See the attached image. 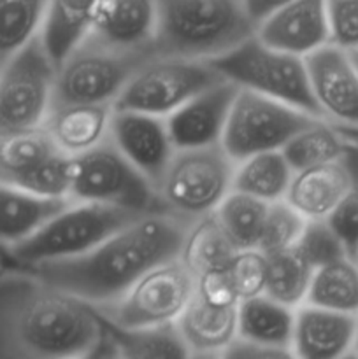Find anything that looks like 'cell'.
I'll return each mask as SVG.
<instances>
[{
	"mask_svg": "<svg viewBox=\"0 0 358 359\" xmlns=\"http://www.w3.org/2000/svg\"><path fill=\"white\" fill-rule=\"evenodd\" d=\"M195 294L218 307H234L239 304L237 291L227 266L209 269L195 276Z\"/></svg>",
	"mask_w": 358,
	"mask_h": 359,
	"instance_id": "39",
	"label": "cell"
},
{
	"mask_svg": "<svg viewBox=\"0 0 358 359\" xmlns=\"http://www.w3.org/2000/svg\"><path fill=\"white\" fill-rule=\"evenodd\" d=\"M6 265H7V262H6V256H4V249L0 248V270H2Z\"/></svg>",
	"mask_w": 358,
	"mask_h": 359,
	"instance_id": "43",
	"label": "cell"
},
{
	"mask_svg": "<svg viewBox=\"0 0 358 359\" xmlns=\"http://www.w3.org/2000/svg\"><path fill=\"white\" fill-rule=\"evenodd\" d=\"M139 216L142 214L102 203L70 200L35 233L18 244L4 248V256L11 265L21 266L74 258L90 251Z\"/></svg>",
	"mask_w": 358,
	"mask_h": 359,
	"instance_id": "4",
	"label": "cell"
},
{
	"mask_svg": "<svg viewBox=\"0 0 358 359\" xmlns=\"http://www.w3.org/2000/svg\"><path fill=\"white\" fill-rule=\"evenodd\" d=\"M265 256L267 277L263 293L293 309L304 304L314 266L302 256L295 245Z\"/></svg>",
	"mask_w": 358,
	"mask_h": 359,
	"instance_id": "30",
	"label": "cell"
},
{
	"mask_svg": "<svg viewBox=\"0 0 358 359\" xmlns=\"http://www.w3.org/2000/svg\"><path fill=\"white\" fill-rule=\"evenodd\" d=\"M221 358H241V359H277V358H290L286 353L270 347L260 346V344L249 342V340L235 337L230 346L223 351Z\"/></svg>",
	"mask_w": 358,
	"mask_h": 359,
	"instance_id": "40",
	"label": "cell"
},
{
	"mask_svg": "<svg viewBox=\"0 0 358 359\" xmlns=\"http://www.w3.org/2000/svg\"><path fill=\"white\" fill-rule=\"evenodd\" d=\"M255 34L272 48L309 55L330 41L326 0H291L260 21Z\"/></svg>",
	"mask_w": 358,
	"mask_h": 359,
	"instance_id": "17",
	"label": "cell"
},
{
	"mask_svg": "<svg viewBox=\"0 0 358 359\" xmlns=\"http://www.w3.org/2000/svg\"><path fill=\"white\" fill-rule=\"evenodd\" d=\"M209 63L223 79L237 88L265 95L321 118L312 98L304 56L272 48L253 34L230 51L209 60Z\"/></svg>",
	"mask_w": 358,
	"mask_h": 359,
	"instance_id": "5",
	"label": "cell"
},
{
	"mask_svg": "<svg viewBox=\"0 0 358 359\" xmlns=\"http://www.w3.org/2000/svg\"><path fill=\"white\" fill-rule=\"evenodd\" d=\"M235 161L221 144L178 149L158 181L164 210L195 221L213 214L232 191Z\"/></svg>",
	"mask_w": 358,
	"mask_h": 359,
	"instance_id": "6",
	"label": "cell"
},
{
	"mask_svg": "<svg viewBox=\"0 0 358 359\" xmlns=\"http://www.w3.org/2000/svg\"><path fill=\"white\" fill-rule=\"evenodd\" d=\"M104 319L28 266L0 270V359L95 358Z\"/></svg>",
	"mask_w": 358,
	"mask_h": 359,
	"instance_id": "1",
	"label": "cell"
},
{
	"mask_svg": "<svg viewBox=\"0 0 358 359\" xmlns=\"http://www.w3.org/2000/svg\"><path fill=\"white\" fill-rule=\"evenodd\" d=\"M112 111L114 105L53 104L42 126L60 153L74 158L107 139Z\"/></svg>",
	"mask_w": 358,
	"mask_h": 359,
	"instance_id": "20",
	"label": "cell"
},
{
	"mask_svg": "<svg viewBox=\"0 0 358 359\" xmlns=\"http://www.w3.org/2000/svg\"><path fill=\"white\" fill-rule=\"evenodd\" d=\"M305 223L307 219L298 214L284 198L270 202L256 249H260L263 255H272V252L293 248L300 238Z\"/></svg>",
	"mask_w": 358,
	"mask_h": 359,
	"instance_id": "35",
	"label": "cell"
},
{
	"mask_svg": "<svg viewBox=\"0 0 358 359\" xmlns=\"http://www.w3.org/2000/svg\"><path fill=\"white\" fill-rule=\"evenodd\" d=\"M95 0H48L42 21V46L56 67L86 39Z\"/></svg>",
	"mask_w": 358,
	"mask_h": 359,
	"instance_id": "25",
	"label": "cell"
},
{
	"mask_svg": "<svg viewBox=\"0 0 358 359\" xmlns=\"http://www.w3.org/2000/svg\"><path fill=\"white\" fill-rule=\"evenodd\" d=\"M295 309L262 293L237 304V337L291 358Z\"/></svg>",
	"mask_w": 358,
	"mask_h": 359,
	"instance_id": "24",
	"label": "cell"
},
{
	"mask_svg": "<svg viewBox=\"0 0 358 359\" xmlns=\"http://www.w3.org/2000/svg\"><path fill=\"white\" fill-rule=\"evenodd\" d=\"M154 25V0H95L86 37L123 51H153Z\"/></svg>",
	"mask_w": 358,
	"mask_h": 359,
	"instance_id": "16",
	"label": "cell"
},
{
	"mask_svg": "<svg viewBox=\"0 0 358 359\" xmlns=\"http://www.w3.org/2000/svg\"><path fill=\"white\" fill-rule=\"evenodd\" d=\"M109 139L154 186L175 154L167 121L161 116L114 109Z\"/></svg>",
	"mask_w": 358,
	"mask_h": 359,
	"instance_id": "14",
	"label": "cell"
},
{
	"mask_svg": "<svg viewBox=\"0 0 358 359\" xmlns=\"http://www.w3.org/2000/svg\"><path fill=\"white\" fill-rule=\"evenodd\" d=\"M319 114L346 132H358V69L350 51L325 44L304 56Z\"/></svg>",
	"mask_w": 358,
	"mask_h": 359,
	"instance_id": "13",
	"label": "cell"
},
{
	"mask_svg": "<svg viewBox=\"0 0 358 359\" xmlns=\"http://www.w3.org/2000/svg\"><path fill=\"white\" fill-rule=\"evenodd\" d=\"M295 248L314 269L333 262V259L350 256L343 241L337 237L326 219H307Z\"/></svg>",
	"mask_w": 358,
	"mask_h": 359,
	"instance_id": "36",
	"label": "cell"
},
{
	"mask_svg": "<svg viewBox=\"0 0 358 359\" xmlns=\"http://www.w3.org/2000/svg\"><path fill=\"white\" fill-rule=\"evenodd\" d=\"M220 81L209 60L151 55L130 77L114 109L165 118Z\"/></svg>",
	"mask_w": 358,
	"mask_h": 359,
	"instance_id": "10",
	"label": "cell"
},
{
	"mask_svg": "<svg viewBox=\"0 0 358 359\" xmlns=\"http://www.w3.org/2000/svg\"><path fill=\"white\" fill-rule=\"evenodd\" d=\"M95 358H190V354L175 323L146 328H119L104 321V335Z\"/></svg>",
	"mask_w": 358,
	"mask_h": 359,
	"instance_id": "22",
	"label": "cell"
},
{
	"mask_svg": "<svg viewBox=\"0 0 358 359\" xmlns=\"http://www.w3.org/2000/svg\"><path fill=\"white\" fill-rule=\"evenodd\" d=\"M70 200L118 207L135 214L164 210L157 186L105 139L72 158Z\"/></svg>",
	"mask_w": 358,
	"mask_h": 359,
	"instance_id": "7",
	"label": "cell"
},
{
	"mask_svg": "<svg viewBox=\"0 0 358 359\" xmlns=\"http://www.w3.org/2000/svg\"><path fill=\"white\" fill-rule=\"evenodd\" d=\"M153 51H123L84 39L56 67L53 104L114 105L123 88Z\"/></svg>",
	"mask_w": 358,
	"mask_h": 359,
	"instance_id": "8",
	"label": "cell"
},
{
	"mask_svg": "<svg viewBox=\"0 0 358 359\" xmlns=\"http://www.w3.org/2000/svg\"><path fill=\"white\" fill-rule=\"evenodd\" d=\"M350 55H351V58H353L354 65H357V69H358V48L353 49V51H350Z\"/></svg>",
	"mask_w": 358,
	"mask_h": 359,
	"instance_id": "44",
	"label": "cell"
},
{
	"mask_svg": "<svg viewBox=\"0 0 358 359\" xmlns=\"http://www.w3.org/2000/svg\"><path fill=\"white\" fill-rule=\"evenodd\" d=\"M330 44L353 51L358 48V0H326Z\"/></svg>",
	"mask_w": 358,
	"mask_h": 359,
	"instance_id": "38",
	"label": "cell"
},
{
	"mask_svg": "<svg viewBox=\"0 0 358 359\" xmlns=\"http://www.w3.org/2000/svg\"><path fill=\"white\" fill-rule=\"evenodd\" d=\"M357 262H358V256H357Z\"/></svg>",
	"mask_w": 358,
	"mask_h": 359,
	"instance_id": "46",
	"label": "cell"
},
{
	"mask_svg": "<svg viewBox=\"0 0 358 359\" xmlns=\"http://www.w3.org/2000/svg\"><path fill=\"white\" fill-rule=\"evenodd\" d=\"M237 90L234 83L223 79L165 116L175 151L221 144L228 112Z\"/></svg>",
	"mask_w": 358,
	"mask_h": 359,
	"instance_id": "15",
	"label": "cell"
},
{
	"mask_svg": "<svg viewBox=\"0 0 358 359\" xmlns=\"http://www.w3.org/2000/svg\"><path fill=\"white\" fill-rule=\"evenodd\" d=\"M350 358H358V314H357V326H354V337H353V346H351Z\"/></svg>",
	"mask_w": 358,
	"mask_h": 359,
	"instance_id": "42",
	"label": "cell"
},
{
	"mask_svg": "<svg viewBox=\"0 0 358 359\" xmlns=\"http://www.w3.org/2000/svg\"><path fill=\"white\" fill-rule=\"evenodd\" d=\"M305 304L346 314H358L357 259L344 256L314 269Z\"/></svg>",
	"mask_w": 358,
	"mask_h": 359,
	"instance_id": "28",
	"label": "cell"
},
{
	"mask_svg": "<svg viewBox=\"0 0 358 359\" xmlns=\"http://www.w3.org/2000/svg\"><path fill=\"white\" fill-rule=\"evenodd\" d=\"M58 153L44 126L0 133V179H11Z\"/></svg>",
	"mask_w": 358,
	"mask_h": 359,
	"instance_id": "33",
	"label": "cell"
},
{
	"mask_svg": "<svg viewBox=\"0 0 358 359\" xmlns=\"http://www.w3.org/2000/svg\"><path fill=\"white\" fill-rule=\"evenodd\" d=\"M344 132H346V130H344ZM347 133H350V135H351V139L357 140V142H358V132H347Z\"/></svg>",
	"mask_w": 358,
	"mask_h": 359,
	"instance_id": "45",
	"label": "cell"
},
{
	"mask_svg": "<svg viewBox=\"0 0 358 359\" xmlns=\"http://www.w3.org/2000/svg\"><path fill=\"white\" fill-rule=\"evenodd\" d=\"M242 2H244V7L253 23L258 25L260 21H263L267 16L276 13L277 9L290 4L291 0H242Z\"/></svg>",
	"mask_w": 358,
	"mask_h": 359,
	"instance_id": "41",
	"label": "cell"
},
{
	"mask_svg": "<svg viewBox=\"0 0 358 359\" xmlns=\"http://www.w3.org/2000/svg\"><path fill=\"white\" fill-rule=\"evenodd\" d=\"M69 202V198L35 195L0 179V248L28 238Z\"/></svg>",
	"mask_w": 358,
	"mask_h": 359,
	"instance_id": "23",
	"label": "cell"
},
{
	"mask_svg": "<svg viewBox=\"0 0 358 359\" xmlns=\"http://www.w3.org/2000/svg\"><path fill=\"white\" fill-rule=\"evenodd\" d=\"M269 202L232 189L214 210L218 223L237 249L258 248Z\"/></svg>",
	"mask_w": 358,
	"mask_h": 359,
	"instance_id": "31",
	"label": "cell"
},
{
	"mask_svg": "<svg viewBox=\"0 0 358 359\" xmlns=\"http://www.w3.org/2000/svg\"><path fill=\"white\" fill-rule=\"evenodd\" d=\"M192 223L167 210L147 212L83 255L28 269L91 307H98L119 297L154 265L181 255Z\"/></svg>",
	"mask_w": 358,
	"mask_h": 359,
	"instance_id": "2",
	"label": "cell"
},
{
	"mask_svg": "<svg viewBox=\"0 0 358 359\" xmlns=\"http://www.w3.org/2000/svg\"><path fill=\"white\" fill-rule=\"evenodd\" d=\"M195 293V276L179 256L147 270L119 297L93 307L104 321L119 328L175 323Z\"/></svg>",
	"mask_w": 358,
	"mask_h": 359,
	"instance_id": "9",
	"label": "cell"
},
{
	"mask_svg": "<svg viewBox=\"0 0 358 359\" xmlns=\"http://www.w3.org/2000/svg\"><path fill=\"white\" fill-rule=\"evenodd\" d=\"M175 326L190 358H221L237 337V305L218 307L193 293Z\"/></svg>",
	"mask_w": 358,
	"mask_h": 359,
	"instance_id": "21",
	"label": "cell"
},
{
	"mask_svg": "<svg viewBox=\"0 0 358 359\" xmlns=\"http://www.w3.org/2000/svg\"><path fill=\"white\" fill-rule=\"evenodd\" d=\"M6 181L46 198H69L72 184V158L58 151Z\"/></svg>",
	"mask_w": 358,
	"mask_h": 359,
	"instance_id": "34",
	"label": "cell"
},
{
	"mask_svg": "<svg viewBox=\"0 0 358 359\" xmlns=\"http://www.w3.org/2000/svg\"><path fill=\"white\" fill-rule=\"evenodd\" d=\"M48 0H0V69L41 34Z\"/></svg>",
	"mask_w": 358,
	"mask_h": 359,
	"instance_id": "32",
	"label": "cell"
},
{
	"mask_svg": "<svg viewBox=\"0 0 358 359\" xmlns=\"http://www.w3.org/2000/svg\"><path fill=\"white\" fill-rule=\"evenodd\" d=\"M228 272L234 280L239 302L256 297L265 291L267 256L260 249H237L228 263Z\"/></svg>",
	"mask_w": 358,
	"mask_h": 359,
	"instance_id": "37",
	"label": "cell"
},
{
	"mask_svg": "<svg viewBox=\"0 0 358 359\" xmlns=\"http://www.w3.org/2000/svg\"><path fill=\"white\" fill-rule=\"evenodd\" d=\"M154 55L213 60L251 37L242 0H154Z\"/></svg>",
	"mask_w": 358,
	"mask_h": 359,
	"instance_id": "3",
	"label": "cell"
},
{
	"mask_svg": "<svg viewBox=\"0 0 358 359\" xmlns=\"http://www.w3.org/2000/svg\"><path fill=\"white\" fill-rule=\"evenodd\" d=\"M235 251L237 248L232 244L213 212L193 221L179 258L192 270L193 276H199L209 269L227 266Z\"/></svg>",
	"mask_w": 358,
	"mask_h": 359,
	"instance_id": "29",
	"label": "cell"
},
{
	"mask_svg": "<svg viewBox=\"0 0 358 359\" xmlns=\"http://www.w3.org/2000/svg\"><path fill=\"white\" fill-rule=\"evenodd\" d=\"M350 146V133L319 118L295 133L281 151L295 172L312 165L340 160Z\"/></svg>",
	"mask_w": 358,
	"mask_h": 359,
	"instance_id": "27",
	"label": "cell"
},
{
	"mask_svg": "<svg viewBox=\"0 0 358 359\" xmlns=\"http://www.w3.org/2000/svg\"><path fill=\"white\" fill-rule=\"evenodd\" d=\"M357 314L330 311L312 304L295 307L291 358L339 359L350 358Z\"/></svg>",
	"mask_w": 358,
	"mask_h": 359,
	"instance_id": "18",
	"label": "cell"
},
{
	"mask_svg": "<svg viewBox=\"0 0 358 359\" xmlns=\"http://www.w3.org/2000/svg\"><path fill=\"white\" fill-rule=\"evenodd\" d=\"M56 65L35 37L0 69V133L39 128L53 105Z\"/></svg>",
	"mask_w": 358,
	"mask_h": 359,
	"instance_id": "12",
	"label": "cell"
},
{
	"mask_svg": "<svg viewBox=\"0 0 358 359\" xmlns=\"http://www.w3.org/2000/svg\"><path fill=\"white\" fill-rule=\"evenodd\" d=\"M291 175L293 168L283 151H263L235 161L232 189L263 202H277L286 195Z\"/></svg>",
	"mask_w": 358,
	"mask_h": 359,
	"instance_id": "26",
	"label": "cell"
},
{
	"mask_svg": "<svg viewBox=\"0 0 358 359\" xmlns=\"http://www.w3.org/2000/svg\"><path fill=\"white\" fill-rule=\"evenodd\" d=\"M353 188V172L344 158L295 170L284 200L305 219H326Z\"/></svg>",
	"mask_w": 358,
	"mask_h": 359,
	"instance_id": "19",
	"label": "cell"
},
{
	"mask_svg": "<svg viewBox=\"0 0 358 359\" xmlns=\"http://www.w3.org/2000/svg\"><path fill=\"white\" fill-rule=\"evenodd\" d=\"M314 119L319 118L265 95L239 88L228 112L221 146L234 161L263 151L283 149L295 133Z\"/></svg>",
	"mask_w": 358,
	"mask_h": 359,
	"instance_id": "11",
	"label": "cell"
}]
</instances>
